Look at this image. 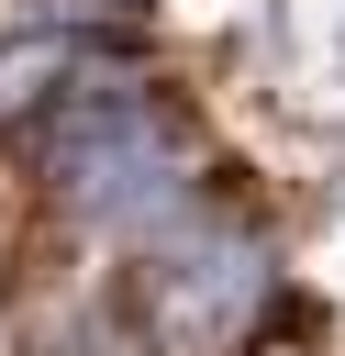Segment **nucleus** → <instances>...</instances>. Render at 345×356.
<instances>
[{"label":"nucleus","mask_w":345,"mask_h":356,"mask_svg":"<svg viewBox=\"0 0 345 356\" xmlns=\"http://www.w3.org/2000/svg\"><path fill=\"white\" fill-rule=\"evenodd\" d=\"M45 356H156V345L134 334V312H78V323L45 334Z\"/></svg>","instance_id":"3"},{"label":"nucleus","mask_w":345,"mask_h":356,"mask_svg":"<svg viewBox=\"0 0 345 356\" xmlns=\"http://www.w3.org/2000/svg\"><path fill=\"white\" fill-rule=\"evenodd\" d=\"M45 178L89 234H122V245H167L211 200V156H200L189 111L156 100L145 78H89L78 100H56L45 111Z\"/></svg>","instance_id":"1"},{"label":"nucleus","mask_w":345,"mask_h":356,"mask_svg":"<svg viewBox=\"0 0 345 356\" xmlns=\"http://www.w3.org/2000/svg\"><path fill=\"white\" fill-rule=\"evenodd\" d=\"M278 245L245 222H189L167 245H145V289H134V334L156 356H234L256 345V323H278Z\"/></svg>","instance_id":"2"}]
</instances>
